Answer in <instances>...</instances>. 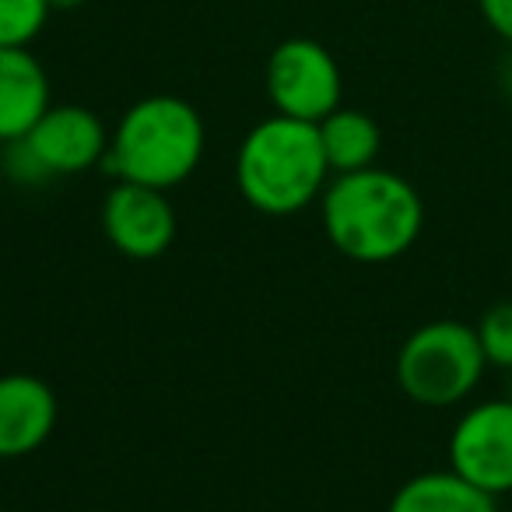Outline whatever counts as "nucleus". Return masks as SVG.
Segmentation results:
<instances>
[{"label": "nucleus", "instance_id": "dca6fc26", "mask_svg": "<svg viewBox=\"0 0 512 512\" xmlns=\"http://www.w3.org/2000/svg\"><path fill=\"white\" fill-rule=\"evenodd\" d=\"M498 88H502V95L512 102V46H509V53H505L502 67H498Z\"/></svg>", "mask_w": 512, "mask_h": 512}, {"label": "nucleus", "instance_id": "6ab92c4d", "mask_svg": "<svg viewBox=\"0 0 512 512\" xmlns=\"http://www.w3.org/2000/svg\"><path fill=\"white\" fill-rule=\"evenodd\" d=\"M509 512H512V509H509Z\"/></svg>", "mask_w": 512, "mask_h": 512}, {"label": "nucleus", "instance_id": "f257e3e1", "mask_svg": "<svg viewBox=\"0 0 512 512\" xmlns=\"http://www.w3.org/2000/svg\"><path fill=\"white\" fill-rule=\"evenodd\" d=\"M320 221L341 256L355 264H390L418 242L425 204L400 172L372 165L330 179L320 197Z\"/></svg>", "mask_w": 512, "mask_h": 512}, {"label": "nucleus", "instance_id": "f03ea898", "mask_svg": "<svg viewBox=\"0 0 512 512\" xmlns=\"http://www.w3.org/2000/svg\"><path fill=\"white\" fill-rule=\"evenodd\" d=\"M316 123L292 116L260 120L235 151V186L242 200L271 218H292L323 197L330 183Z\"/></svg>", "mask_w": 512, "mask_h": 512}, {"label": "nucleus", "instance_id": "f3484780", "mask_svg": "<svg viewBox=\"0 0 512 512\" xmlns=\"http://www.w3.org/2000/svg\"><path fill=\"white\" fill-rule=\"evenodd\" d=\"M50 4V11H74V8H81L85 0H46Z\"/></svg>", "mask_w": 512, "mask_h": 512}, {"label": "nucleus", "instance_id": "4468645a", "mask_svg": "<svg viewBox=\"0 0 512 512\" xmlns=\"http://www.w3.org/2000/svg\"><path fill=\"white\" fill-rule=\"evenodd\" d=\"M46 0H0V46H29L46 29Z\"/></svg>", "mask_w": 512, "mask_h": 512}, {"label": "nucleus", "instance_id": "ddd939ff", "mask_svg": "<svg viewBox=\"0 0 512 512\" xmlns=\"http://www.w3.org/2000/svg\"><path fill=\"white\" fill-rule=\"evenodd\" d=\"M477 344L484 351V362L495 369L512 372V302H495L474 323Z\"/></svg>", "mask_w": 512, "mask_h": 512}, {"label": "nucleus", "instance_id": "9b49d317", "mask_svg": "<svg viewBox=\"0 0 512 512\" xmlns=\"http://www.w3.org/2000/svg\"><path fill=\"white\" fill-rule=\"evenodd\" d=\"M386 512H498V505L456 470H425L393 491Z\"/></svg>", "mask_w": 512, "mask_h": 512}, {"label": "nucleus", "instance_id": "20e7f679", "mask_svg": "<svg viewBox=\"0 0 512 512\" xmlns=\"http://www.w3.org/2000/svg\"><path fill=\"white\" fill-rule=\"evenodd\" d=\"M484 351L474 327L460 320H432L418 327L397 351V383L421 407H453L477 390Z\"/></svg>", "mask_w": 512, "mask_h": 512}, {"label": "nucleus", "instance_id": "a211bd4d", "mask_svg": "<svg viewBox=\"0 0 512 512\" xmlns=\"http://www.w3.org/2000/svg\"><path fill=\"white\" fill-rule=\"evenodd\" d=\"M509 400H512V376H509Z\"/></svg>", "mask_w": 512, "mask_h": 512}, {"label": "nucleus", "instance_id": "f8f14e48", "mask_svg": "<svg viewBox=\"0 0 512 512\" xmlns=\"http://www.w3.org/2000/svg\"><path fill=\"white\" fill-rule=\"evenodd\" d=\"M316 130H320L323 155H327V165L334 176L376 165L379 148H383V130L369 113L337 106L334 113L316 123Z\"/></svg>", "mask_w": 512, "mask_h": 512}, {"label": "nucleus", "instance_id": "2eb2a0df", "mask_svg": "<svg viewBox=\"0 0 512 512\" xmlns=\"http://www.w3.org/2000/svg\"><path fill=\"white\" fill-rule=\"evenodd\" d=\"M477 8H481L488 29L512 46V0H477Z\"/></svg>", "mask_w": 512, "mask_h": 512}, {"label": "nucleus", "instance_id": "0eeeda50", "mask_svg": "<svg viewBox=\"0 0 512 512\" xmlns=\"http://www.w3.org/2000/svg\"><path fill=\"white\" fill-rule=\"evenodd\" d=\"M176 211L169 190L141 183H116L102 200V232L116 253L130 260H155L176 239Z\"/></svg>", "mask_w": 512, "mask_h": 512}, {"label": "nucleus", "instance_id": "6e6552de", "mask_svg": "<svg viewBox=\"0 0 512 512\" xmlns=\"http://www.w3.org/2000/svg\"><path fill=\"white\" fill-rule=\"evenodd\" d=\"M22 141L50 172V179L78 176L102 165L109 151V130L99 113L85 106H50Z\"/></svg>", "mask_w": 512, "mask_h": 512}, {"label": "nucleus", "instance_id": "423d86ee", "mask_svg": "<svg viewBox=\"0 0 512 512\" xmlns=\"http://www.w3.org/2000/svg\"><path fill=\"white\" fill-rule=\"evenodd\" d=\"M449 470L488 491H512V400H484L460 414L449 435Z\"/></svg>", "mask_w": 512, "mask_h": 512}, {"label": "nucleus", "instance_id": "39448f33", "mask_svg": "<svg viewBox=\"0 0 512 512\" xmlns=\"http://www.w3.org/2000/svg\"><path fill=\"white\" fill-rule=\"evenodd\" d=\"M264 85L274 113L306 123H320L334 113L344 92L334 53L316 39H285L274 46L267 57Z\"/></svg>", "mask_w": 512, "mask_h": 512}, {"label": "nucleus", "instance_id": "7ed1b4c3", "mask_svg": "<svg viewBox=\"0 0 512 512\" xmlns=\"http://www.w3.org/2000/svg\"><path fill=\"white\" fill-rule=\"evenodd\" d=\"M207 148L200 113L179 95H148L120 116L102 169L116 183L172 190L197 172Z\"/></svg>", "mask_w": 512, "mask_h": 512}, {"label": "nucleus", "instance_id": "1a4fd4ad", "mask_svg": "<svg viewBox=\"0 0 512 512\" xmlns=\"http://www.w3.org/2000/svg\"><path fill=\"white\" fill-rule=\"evenodd\" d=\"M60 418L57 393L29 372L0 376V460H22L46 446Z\"/></svg>", "mask_w": 512, "mask_h": 512}, {"label": "nucleus", "instance_id": "9d476101", "mask_svg": "<svg viewBox=\"0 0 512 512\" xmlns=\"http://www.w3.org/2000/svg\"><path fill=\"white\" fill-rule=\"evenodd\" d=\"M53 106L46 67L29 46H0V144L22 141Z\"/></svg>", "mask_w": 512, "mask_h": 512}]
</instances>
